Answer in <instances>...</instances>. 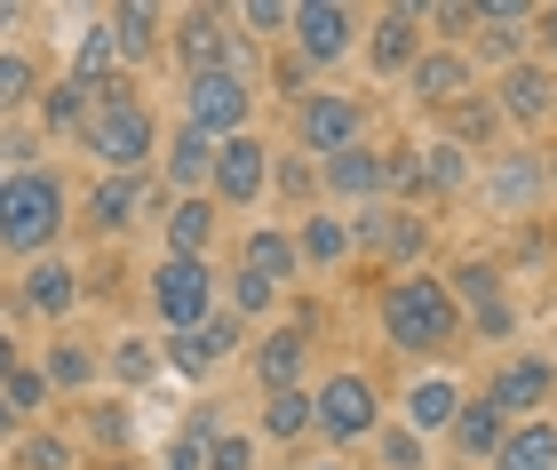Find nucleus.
I'll return each instance as SVG.
<instances>
[{
  "label": "nucleus",
  "instance_id": "nucleus-35",
  "mask_svg": "<svg viewBox=\"0 0 557 470\" xmlns=\"http://www.w3.org/2000/svg\"><path fill=\"white\" fill-rule=\"evenodd\" d=\"M446 295H470V311H486V304H502V271L494 263H462L446 280Z\"/></svg>",
  "mask_w": 557,
  "mask_h": 470
},
{
  "label": "nucleus",
  "instance_id": "nucleus-42",
  "mask_svg": "<svg viewBox=\"0 0 557 470\" xmlns=\"http://www.w3.org/2000/svg\"><path fill=\"white\" fill-rule=\"evenodd\" d=\"M88 431L104 438V447H128V407H120V399H104V407H88Z\"/></svg>",
  "mask_w": 557,
  "mask_h": 470
},
{
  "label": "nucleus",
  "instance_id": "nucleus-36",
  "mask_svg": "<svg viewBox=\"0 0 557 470\" xmlns=\"http://www.w3.org/2000/svg\"><path fill=\"white\" fill-rule=\"evenodd\" d=\"M40 88V72H33V57H24V48H9V57H0V112H16L24 96Z\"/></svg>",
  "mask_w": 557,
  "mask_h": 470
},
{
  "label": "nucleus",
  "instance_id": "nucleus-6",
  "mask_svg": "<svg viewBox=\"0 0 557 470\" xmlns=\"http://www.w3.org/2000/svg\"><path fill=\"white\" fill-rule=\"evenodd\" d=\"M287 33H295V64L319 72V64H343V57H350V40H359V16H350L343 0H302Z\"/></svg>",
  "mask_w": 557,
  "mask_h": 470
},
{
  "label": "nucleus",
  "instance_id": "nucleus-12",
  "mask_svg": "<svg viewBox=\"0 0 557 470\" xmlns=\"http://www.w3.org/2000/svg\"><path fill=\"white\" fill-rule=\"evenodd\" d=\"M175 57H184L191 81H208V72H232V24H223L215 9H191L184 33H175Z\"/></svg>",
  "mask_w": 557,
  "mask_h": 470
},
{
  "label": "nucleus",
  "instance_id": "nucleus-22",
  "mask_svg": "<svg viewBox=\"0 0 557 470\" xmlns=\"http://www.w3.org/2000/svg\"><path fill=\"white\" fill-rule=\"evenodd\" d=\"M24 304H33L40 319H64L72 304H81V280H72V263H33V271H24Z\"/></svg>",
  "mask_w": 557,
  "mask_h": 470
},
{
  "label": "nucleus",
  "instance_id": "nucleus-47",
  "mask_svg": "<svg viewBox=\"0 0 557 470\" xmlns=\"http://www.w3.org/2000/svg\"><path fill=\"white\" fill-rule=\"evenodd\" d=\"M534 24H542V40H549V48H557V9H542V16H534Z\"/></svg>",
  "mask_w": 557,
  "mask_h": 470
},
{
  "label": "nucleus",
  "instance_id": "nucleus-8",
  "mask_svg": "<svg viewBox=\"0 0 557 470\" xmlns=\"http://www.w3.org/2000/svg\"><path fill=\"white\" fill-rule=\"evenodd\" d=\"M311 431H326L335 447L374 438V431H383V415H374V383H367V375H335V383L311 399Z\"/></svg>",
  "mask_w": 557,
  "mask_h": 470
},
{
  "label": "nucleus",
  "instance_id": "nucleus-32",
  "mask_svg": "<svg viewBox=\"0 0 557 470\" xmlns=\"http://www.w3.org/2000/svg\"><path fill=\"white\" fill-rule=\"evenodd\" d=\"M16 470H72V438H57V431H24V438H16Z\"/></svg>",
  "mask_w": 557,
  "mask_h": 470
},
{
  "label": "nucleus",
  "instance_id": "nucleus-1",
  "mask_svg": "<svg viewBox=\"0 0 557 470\" xmlns=\"http://www.w3.org/2000/svg\"><path fill=\"white\" fill-rule=\"evenodd\" d=\"M81 144H88V160H104V176H144V160L160 152V120H151V104H136L128 81H112V88H96Z\"/></svg>",
  "mask_w": 557,
  "mask_h": 470
},
{
  "label": "nucleus",
  "instance_id": "nucleus-10",
  "mask_svg": "<svg viewBox=\"0 0 557 470\" xmlns=\"http://www.w3.org/2000/svg\"><path fill=\"white\" fill-rule=\"evenodd\" d=\"M232 351H239V319L232 311H215L208 327H191V335H168V367L175 375H215Z\"/></svg>",
  "mask_w": 557,
  "mask_h": 470
},
{
  "label": "nucleus",
  "instance_id": "nucleus-38",
  "mask_svg": "<svg viewBox=\"0 0 557 470\" xmlns=\"http://www.w3.org/2000/svg\"><path fill=\"white\" fill-rule=\"evenodd\" d=\"M88 88L81 81H64V88H48V128H88Z\"/></svg>",
  "mask_w": 557,
  "mask_h": 470
},
{
  "label": "nucleus",
  "instance_id": "nucleus-19",
  "mask_svg": "<svg viewBox=\"0 0 557 470\" xmlns=\"http://www.w3.org/2000/svg\"><path fill=\"white\" fill-rule=\"evenodd\" d=\"M414 96L422 104H438V112H454L470 96V57H454V48H430V57L414 64Z\"/></svg>",
  "mask_w": 557,
  "mask_h": 470
},
{
  "label": "nucleus",
  "instance_id": "nucleus-48",
  "mask_svg": "<svg viewBox=\"0 0 557 470\" xmlns=\"http://www.w3.org/2000/svg\"><path fill=\"white\" fill-rule=\"evenodd\" d=\"M9 431H16V407H9V399H0V438H9Z\"/></svg>",
  "mask_w": 557,
  "mask_h": 470
},
{
  "label": "nucleus",
  "instance_id": "nucleus-24",
  "mask_svg": "<svg viewBox=\"0 0 557 470\" xmlns=\"http://www.w3.org/2000/svg\"><path fill=\"white\" fill-rule=\"evenodd\" d=\"M295 263H302V247H295L287 232H247V247H239V271H263L271 287H287Z\"/></svg>",
  "mask_w": 557,
  "mask_h": 470
},
{
  "label": "nucleus",
  "instance_id": "nucleus-13",
  "mask_svg": "<svg viewBox=\"0 0 557 470\" xmlns=\"http://www.w3.org/2000/svg\"><path fill=\"white\" fill-rule=\"evenodd\" d=\"M549 391H557V367H549V359H510V367L486 383V399H494L502 415H525V423H534Z\"/></svg>",
  "mask_w": 557,
  "mask_h": 470
},
{
  "label": "nucleus",
  "instance_id": "nucleus-27",
  "mask_svg": "<svg viewBox=\"0 0 557 470\" xmlns=\"http://www.w3.org/2000/svg\"><path fill=\"white\" fill-rule=\"evenodd\" d=\"M168 176L175 184H215V144L208 136H199V128H175V144H168Z\"/></svg>",
  "mask_w": 557,
  "mask_h": 470
},
{
  "label": "nucleus",
  "instance_id": "nucleus-3",
  "mask_svg": "<svg viewBox=\"0 0 557 470\" xmlns=\"http://www.w3.org/2000/svg\"><path fill=\"white\" fill-rule=\"evenodd\" d=\"M57 232H64V184L48 168H24L0 184V247L9 256H48Z\"/></svg>",
  "mask_w": 557,
  "mask_h": 470
},
{
  "label": "nucleus",
  "instance_id": "nucleus-45",
  "mask_svg": "<svg viewBox=\"0 0 557 470\" xmlns=\"http://www.w3.org/2000/svg\"><path fill=\"white\" fill-rule=\"evenodd\" d=\"M478 319V335H510V304H486V311H470Z\"/></svg>",
  "mask_w": 557,
  "mask_h": 470
},
{
  "label": "nucleus",
  "instance_id": "nucleus-50",
  "mask_svg": "<svg viewBox=\"0 0 557 470\" xmlns=\"http://www.w3.org/2000/svg\"><path fill=\"white\" fill-rule=\"evenodd\" d=\"M549 184H557V168H549Z\"/></svg>",
  "mask_w": 557,
  "mask_h": 470
},
{
  "label": "nucleus",
  "instance_id": "nucleus-33",
  "mask_svg": "<svg viewBox=\"0 0 557 470\" xmlns=\"http://www.w3.org/2000/svg\"><path fill=\"white\" fill-rule=\"evenodd\" d=\"M40 375H48V391H81V383L96 375V359L81 351V343H57V351H48V367H40Z\"/></svg>",
  "mask_w": 557,
  "mask_h": 470
},
{
  "label": "nucleus",
  "instance_id": "nucleus-43",
  "mask_svg": "<svg viewBox=\"0 0 557 470\" xmlns=\"http://www.w3.org/2000/svg\"><path fill=\"white\" fill-rule=\"evenodd\" d=\"M239 16L256 24V33H287V24H295V9H287V0H247Z\"/></svg>",
  "mask_w": 557,
  "mask_h": 470
},
{
  "label": "nucleus",
  "instance_id": "nucleus-9",
  "mask_svg": "<svg viewBox=\"0 0 557 470\" xmlns=\"http://www.w3.org/2000/svg\"><path fill=\"white\" fill-rule=\"evenodd\" d=\"M271 191V152L256 136H232V144H215V200L223 208H247V200H263Z\"/></svg>",
  "mask_w": 557,
  "mask_h": 470
},
{
  "label": "nucleus",
  "instance_id": "nucleus-26",
  "mask_svg": "<svg viewBox=\"0 0 557 470\" xmlns=\"http://www.w3.org/2000/svg\"><path fill=\"white\" fill-rule=\"evenodd\" d=\"M350 239H359V247H383V256H422V224H414V215H367V224H350Z\"/></svg>",
  "mask_w": 557,
  "mask_h": 470
},
{
  "label": "nucleus",
  "instance_id": "nucleus-31",
  "mask_svg": "<svg viewBox=\"0 0 557 470\" xmlns=\"http://www.w3.org/2000/svg\"><path fill=\"white\" fill-rule=\"evenodd\" d=\"M311 431V391H271L263 399V438H302Z\"/></svg>",
  "mask_w": 557,
  "mask_h": 470
},
{
  "label": "nucleus",
  "instance_id": "nucleus-18",
  "mask_svg": "<svg viewBox=\"0 0 557 470\" xmlns=\"http://www.w3.org/2000/svg\"><path fill=\"white\" fill-rule=\"evenodd\" d=\"M454 415H462V383L454 375H422L407 391V431L430 438V431H454Z\"/></svg>",
  "mask_w": 557,
  "mask_h": 470
},
{
  "label": "nucleus",
  "instance_id": "nucleus-14",
  "mask_svg": "<svg viewBox=\"0 0 557 470\" xmlns=\"http://www.w3.org/2000/svg\"><path fill=\"white\" fill-rule=\"evenodd\" d=\"M557 112V81L549 64H510L502 72V120H518V128H534V120Z\"/></svg>",
  "mask_w": 557,
  "mask_h": 470
},
{
  "label": "nucleus",
  "instance_id": "nucleus-21",
  "mask_svg": "<svg viewBox=\"0 0 557 470\" xmlns=\"http://www.w3.org/2000/svg\"><path fill=\"white\" fill-rule=\"evenodd\" d=\"M136 215H144V176H104L88 191V224L96 232H128Z\"/></svg>",
  "mask_w": 557,
  "mask_h": 470
},
{
  "label": "nucleus",
  "instance_id": "nucleus-28",
  "mask_svg": "<svg viewBox=\"0 0 557 470\" xmlns=\"http://www.w3.org/2000/svg\"><path fill=\"white\" fill-rule=\"evenodd\" d=\"M295 247H302V263H311V271H335V263H343L359 239H350V224H335V215H311Z\"/></svg>",
  "mask_w": 557,
  "mask_h": 470
},
{
  "label": "nucleus",
  "instance_id": "nucleus-2",
  "mask_svg": "<svg viewBox=\"0 0 557 470\" xmlns=\"http://www.w3.org/2000/svg\"><path fill=\"white\" fill-rule=\"evenodd\" d=\"M454 327H462V311H454L446 280H430V271H407V280L383 287V335L398 351H446Z\"/></svg>",
  "mask_w": 557,
  "mask_h": 470
},
{
  "label": "nucleus",
  "instance_id": "nucleus-51",
  "mask_svg": "<svg viewBox=\"0 0 557 470\" xmlns=\"http://www.w3.org/2000/svg\"><path fill=\"white\" fill-rule=\"evenodd\" d=\"M112 470H128V462H112Z\"/></svg>",
  "mask_w": 557,
  "mask_h": 470
},
{
  "label": "nucleus",
  "instance_id": "nucleus-30",
  "mask_svg": "<svg viewBox=\"0 0 557 470\" xmlns=\"http://www.w3.org/2000/svg\"><path fill=\"white\" fill-rule=\"evenodd\" d=\"M112 48H120V64H144L151 48H160V9H120L112 16Z\"/></svg>",
  "mask_w": 557,
  "mask_h": 470
},
{
  "label": "nucleus",
  "instance_id": "nucleus-34",
  "mask_svg": "<svg viewBox=\"0 0 557 470\" xmlns=\"http://www.w3.org/2000/svg\"><path fill=\"white\" fill-rule=\"evenodd\" d=\"M112 375L120 383H151V375H160V351H151L144 335H120L112 343Z\"/></svg>",
  "mask_w": 557,
  "mask_h": 470
},
{
  "label": "nucleus",
  "instance_id": "nucleus-49",
  "mask_svg": "<svg viewBox=\"0 0 557 470\" xmlns=\"http://www.w3.org/2000/svg\"><path fill=\"white\" fill-rule=\"evenodd\" d=\"M311 470H343V462H311Z\"/></svg>",
  "mask_w": 557,
  "mask_h": 470
},
{
  "label": "nucleus",
  "instance_id": "nucleus-17",
  "mask_svg": "<svg viewBox=\"0 0 557 470\" xmlns=\"http://www.w3.org/2000/svg\"><path fill=\"white\" fill-rule=\"evenodd\" d=\"M326 191H335V200H374V191H391V160L367 152V144H350V152L326 160Z\"/></svg>",
  "mask_w": 557,
  "mask_h": 470
},
{
  "label": "nucleus",
  "instance_id": "nucleus-25",
  "mask_svg": "<svg viewBox=\"0 0 557 470\" xmlns=\"http://www.w3.org/2000/svg\"><path fill=\"white\" fill-rule=\"evenodd\" d=\"M542 184H549V168H542L534 152H518V160H502V168H494V184H486V191H494V208H510V215H518L525 200H542Z\"/></svg>",
  "mask_w": 557,
  "mask_h": 470
},
{
  "label": "nucleus",
  "instance_id": "nucleus-40",
  "mask_svg": "<svg viewBox=\"0 0 557 470\" xmlns=\"http://www.w3.org/2000/svg\"><path fill=\"white\" fill-rule=\"evenodd\" d=\"M278 287L263 280V271H232V311H271Z\"/></svg>",
  "mask_w": 557,
  "mask_h": 470
},
{
  "label": "nucleus",
  "instance_id": "nucleus-39",
  "mask_svg": "<svg viewBox=\"0 0 557 470\" xmlns=\"http://www.w3.org/2000/svg\"><path fill=\"white\" fill-rule=\"evenodd\" d=\"M0 399H9L16 415H33V407L48 399V375H40V367H16V375H9V383H0Z\"/></svg>",
  "mask_w": 557,
  "mask_h": 470
},
{
  "label": "nucleus",
  "instance_id": "nucleus-15",
  "mask_svg": "<svg viewBox=\"0 0 557 470\" xmlns=\"http://www.w3.org/2000/svg\"><path fill=\"white\" fill-rule=\"evenodd\" d=\"M208 247H215V191H184V200L168 208V256L208 263Z\"/></svg>",
  "mask_w": 557,
  "mask_h": 470
},
{
  "label": "nucleus",
  "instance_id": "nucleus-46",
  "mask_svg": "<svg viewBox=\"0 0 557 470\" xmlns=\"http://www.w3.org/2000/svg\"><path fill=\"white\" fill-rule=\"evenodd\" d=\"M16 367H24V359H16V343H9V335H0V383H9V375H16Z\"/></svg>",
  "mask_w": 557,
  "mask_h": 470
},
{
  "label": "nucleus",
  "instance_id": "nucleus-7",
  "mask_svg": "<svg viewBox=\"0 0 557 470\" xmlns=\"http://www.w3.org/2000/svg\"><path fill=\"white\" fill-rule=\"evenodd\" d=\"M359 128H367V104H359V96L311 88V96L295 104V136L311 144V152H326V160H335V152H350V144H359Z\"/></svg>",
  "mask_w": 557,
  "mask_h": 470
},
{
  "label": "nucleus",
  "instance_id": "nucleus-5",
  "mask_svg": "<svg viewBox=\"0 0 557 470\" xmlns=\"http://www.w3.org/2000/svg\"><path fill=\"white\" fill-rule=\"evenodd\" d=\"M184 96H191V104H184V128H199L208 144L247 136V104H256V96H247L239 72H208V81H191Z\"/></svg>",
  "mask_w": 557,
  "mask_h": 470
},
{
  "label": "nucleus",
  "instance_id": "nucleus-29",
  "mask_svg": "<svg viewBox=\"0 0 557 470\" xmlns=\"http://www.w3.org/2000/svg\"><path fill=\"white\" fill-rule=\"evenodd\" d=\"M422 160V191H438V200H446V191H462L470 184V152H462V144H430V152H414Z\"/></svg>",
  "mask_w": 557,
  "mask_h": 470
},
{
  "label": "nucleus",
  "instance_id": "nucleus-16",
  "mask_svg": "<svg viewBox=\"0 0 557 470\" xmlns=\"http://www.w3.org/2000/svg\"><path fill=\"white\" fill-rule=\"evenodd\" d=\"M502 438H510V415H502L494 399H462V415H454V455L462 462H494Z\"/></svg>",
  "mask_w": 557,
  "mask_h": 470
},
{
  "label": "nucleus",
  "instance_id": "nucleus-37",
  "mask_svg": "<svg viewBox=\"0 0 557 470\" xmlns=\"http://www.w3.org/2000/svg\"><path fill=\"white\" fill-rule=\"evenodd\" d=\"M208 470H256V438L215 431V438H208Z\"/></svg>",
  "mask_w": 557,
  "mask_h": 470
},
{
  "label": "nucleus",
  "instance_id": "nucleus-4",
  "mask_svg": "<svg viewBox=\"0 0 557 470\" xmlns=\"http://www.w3.org/2000/svg\"><path fill=\"white\" fill-rule=\"evenodd\" d=\"M151 311H160L168 335H191L215 319V271L191 263V256H168L160 271H151Z\"/></svg>",
  "mask_w": 557,
  "mask_h": 470
},
{
  "label": "nucleus",
  "instance_id": "nucleus-44",
  "mask_svg": "<svg viewBox=\"0 0 557 470\" xmlns=\"http://www.w3.org/2000/svg\"><path fill=\"white\" fill-rule=\"evenodd\" d=\"M160 470H208V447H199V438L184 431V438H175V447L160 455Z\"/></svg>",
  "mask_w": 557,
  "mask_h": 470
},
{
  "label": "nucleus",
  "instance_id": "nucleus-20",
  "mask_svg": "<svg viewBox=\"0 0 557 470\" xmlns=\"http://www.w3.org/2000/svg\"><path fill=\"white\" fill-rule=\"evenodd\" d=\"M295 375H302V327H271V335L256 343V383H263V399H271V391H295Z\"/></svg>",
  "mask_w": 557,
  "mask_h": 470
},
{
  "label": "nucleus",
  "instance_id": "nucleus-41",
  "mask_svg": "<svg viewBox=\"0 0 557 470\" xmlns=\"http://www.w3.org/2000/svg\"><path fill=\"white\" fill-rule=\"evenodd\" d=\"M374 438H383V462L391 470H422V438L407 423H391V431H374Z\"/></svg>",
  "mask_w": 557,
  "mask_h": 470
},
{
  "label": "nucleus",
  "instance_id": "nucleus-11",
  "mask_svg": "<svg viewBox=\"0 0 557 470\" xmlns=\"http://www.w3.org/2000/svg\"><path fill=\"white\" fill-rule=\"evenodd\" d=\"M367 64L383 72V81L414 72L422 64V9H383V24H374V40H367Z\"/></svg>",
  "mask_w": 557,
  "mask_h": 470
},
{
  "label": "nucleus",
  "instance_id": "nucleus-23",
  "mask_svg": "<svg viewBox=\"0 0 557 470\" xmlns=\"http://www.w3.org/2000/svg\"><path fill=\"white\" fill-rule=\"evenodd\" d=\"M494 470H557V423H510Z\"/></svg>",
  "mask_w": 557,
  "mask_h": 470
}]
</instances>
